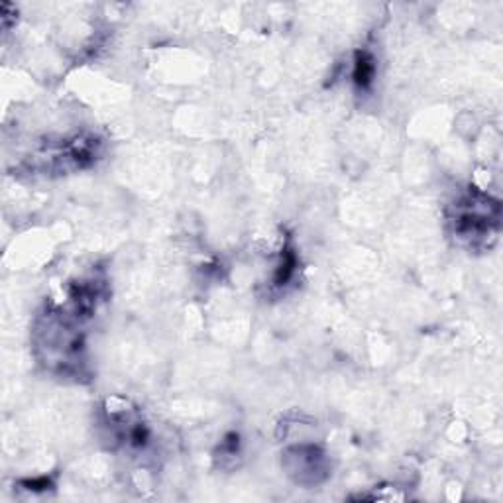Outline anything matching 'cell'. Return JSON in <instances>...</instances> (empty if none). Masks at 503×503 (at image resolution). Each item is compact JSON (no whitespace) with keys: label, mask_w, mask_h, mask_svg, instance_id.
<instances>
[{"label":"cell","mask_w":503,"mask_h":503,"mask_svg":"<svg viewBox=\"0 0 503 503\" xmlns=\"http://www.w3.org/2000/svg\"><path fill=\"white\" fill-rule=\"evenodd\" d=\"M376 75V65H374V59L367 54H358L356 55V63H354V81L358 87H367L372 79Z\"/></svg>","instance_id":"1"}]
</instances>
